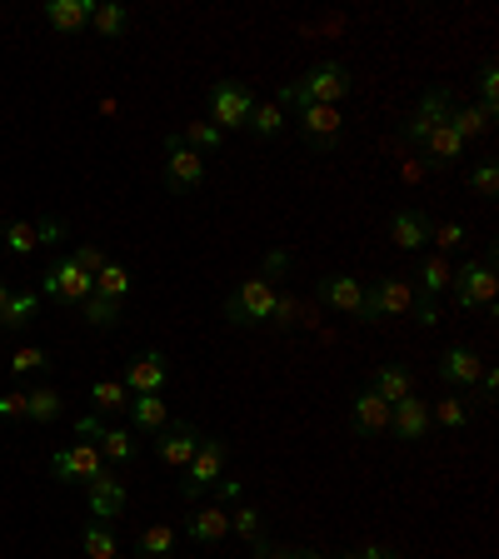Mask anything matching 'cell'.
<instances>
[{"label":"cell","mask_w":499,"mask_h":559,"mask_svg":"<svg viewBox=\"0 0 499 559\" xmlns=\"http://www.w3.org/2000/svg\"><path fill=\"white\" fill-rule=\"evenodd\" d=\"M390 240L400 251H419L429 240V220L415 210V205H404V210H394V220H390Z\"/></svg>","instance_id":"21"},{"label":"cell","mask_w":499,"mask_h":559,"mask_svg":"<svg viewBox=\"0 0 499 559\" xmlns=\"http://www.w3.org/2000/svg\"><path fill=\"white\" fill-rule=\"evenodd\" d=\"M425 155H429V166H435V170L454 166V160H460V155H464V141H460V135H454V125H450V120H445V125H435V131L425 135Z\"/></svg>","instance_id":"23"},{"label":"cell","mask_w":499,"mask_h":559,"mask_svg":"<svg viewBox=\"0 0 499 559\" xmlns=\"http://www.w3.org/2000/svg\"><path fill=\"white\" fill-rule=\"evenodd\" d=\"M350 425H355L360 435H385V429H390V405H385L375 390H360L355 400H350Z\"/></svg>","instance_id":"19"},{"label":"cell","mask_w":499,"mask_h":559,"mask_svg":"<svg viewBox=\"0 0 499 559\" xmlns=\"http://www.w3.org/2000/svg\"><path fill=\"white\" fill-rule=\"evenodd\" d=\"M90 25H96V36L100 40H120L125 31H131V11L125 5H115V0H106V5H90Z\"/></svg>","instance_id":"27"},{"label":"cell","mask_w":499,"mask_h":559,"mask_svg":"<svg viewBox=\"0 0 499 559\" xmlns=\"http://www.w3.org/2000/svg\"><path fill=\"white\" fill-rule=\"evenodd\" d=\"M226 464H230V445H226V440H210V435H205L200 450H195V460L185 464V479H180V500H200L205 489H215L220 479H226Z\"/></svg>","instance_id":"3"},{"label":"cell","mask_w":499,"mask_h":559,"mask_svg":"<svg viewBox=\"0 0 499 559\" xmlns=\"http://www.w3.org/2000/svg\"><path fill=\"white\" fill-rule=\"evenodd\" d=\"M440 380L450 385V390H470V385H479V375H485V360L475 355V350H464V345H450L440 355Z\"/></svg>","instance_id":"16"},{"label":"cell","mask_w":499,"mask_h":559,"mask_svg":"<svg viewBox=\"0 0 499 559\" xmlns=\"http://www.w3.org/2000/svg\"><path fill=\"white\" fill-rule=\"evenodd\" d=\"M205 185V160L195 150L180 145V135H166V191L170 195H191Z\"/></svg>","instance_id":"10"},{"label":"cell","mask_w":499,"mask_h":559,"mask_svg":"<svg viewBox=\"0 0 499 559\" xmlns=\"http://www.w3.org/2000/svg\"><path fill=\"white\" fill-rule=\"evenodd\" d=\"M450 260H445V255H425V260H419V285H425V300H435L440 295V290H450Z\"/></svg>","instance_id":"35"},{"label":"cell","mask_w":499,"mask_h":559,"mask_svg":"<svg viewBox=\"0 0 499 559\" xmlns=\"http://www.w3.org/2000/svg\"><path fill=\"white\" fill-rule=\"evenodd\" d=\"M31 369H50V350L40 345H25L11 355V375H31Z\"/></svg>","instance_id":"41"},{"label":"cell","mask_w":499,"mask_h":559,"mask_svg":"<svg viewBox=\"0 0 499 559\" xmlns=\"http://www.w3.org/2000/svg\"><path fill=\"white\" fill-rule=\"evenodd\" d=\"M295 120H300V141H305V150H315V155L340 150V135H345V116H340V106H305V110H295Z\"/></svg>","instance_id":"5"},{"label":"cell","mask_w":499,"mask_h":559,"mask_svg":"<svg viewBox=\"0 0 499 559\" xmlns=\"http://www.w3.org/2000/svg\"><path fill=\"white\" fill-rule=\"evenodd\" d=\"M435 425L450 429V435H460V429H470V400L464 394H445V400H435Z\"/></svg>","instance_id":"31"},{"label":"cell","mask_w":499,"mask_h":559,"mask_svg":"<svg viewBox=\"0 0 499 559\" xmlns=\"http://www.w3.org/2000/svg\"><path fill=\"white\" fill-rule=\"evenodd\" d=\"M110 464L100 460V450L90 440H75V445H65V450L50 454V475L65 479V485H90V479H100Z\"/></svg>","instance_id":"8"},{"label":"cell","mask_w":499,"mask_h":559,"mask_svg":"<svg viewBox=\"0 0 499 559\" xmlns=\"http://www.w3.org/2000/svg\"><path fill=\"white\" fill-rule=\"evenodd\" d=\"M81 549H85V559H115L120 555V545H115V535H110L106 524H85L81 530Z\"/></svg>","instance_id":"34"},{"label":"cell","mask_w":499,"mask_h":559,"mask_svg":"<svg viewBox=\"0 0 499 559\" xmlns=\"http://www.w3.org/2000/svg\"><path fill=\"white\" fill-rule=\"evenodd\" d=\"M470 191L485 195V200H495V195H499V166H495V160L475 166V175H470Z\"/></svg>","instance_id":"42"},{"label":"cell","mask_w":499,"mask_h":559,"mask_svg":"<svg viewBox=\"0 0 499 559\" xmlns=\"http://www.w3.org/2000/svg\"><path fill=\"white\" fill-rule=\"evenodd\" d=\"M390 425H394V435H400L404 445H419L429 435V405L425 400H415V394H410V400H394Z\"/></svg>","instance_id":"18"},{"label":"cell","mask_w":499,"mask_h":559,"mask_svg":"<svg viewBox=\"0 0 499 559\" xmlns=\"http://www.w3.org/2000/svg\"><path fill=\"white\" fill-rule=\"evenodd\" d=\"M36 315H40V290H11V300L0 309V325L5 330H25Z\"/></svg>","instance_id":"26"},{"label":"cell","mask_w":499,"mask_h":559,"mask_svg":"<svg viewBox=\"0 0 499 559\" xmlns=\"http://www.w3.org/2000/svg\"><path fill=\"white\" fill-rule=\"evenodd\" d=\"M75 429H81V435H90V445L100 450V460H106V464H131L135 460V435H131V429L100 425L96 415H85Z\"/></svg>","instance_id":"12"},{"label":"cell","mask_w":499,"mask_h":559,"mask_svg":"<svg viewBox=\"0 0 499 559\" xmlns=\"http://www.w3.org/2000/svg\"><path fill=\"white\" fill-rule=\"evenodd\" d=\"M125 390L131 394H160L170 385V365H166V355L160 350H150V355H135L131 365H125Z\"/></svg>","instance_id":"15"},{"label":"cell","mask_w":499,"mask_h":559,"mask_svg":"<svg viewBox=\"0 0 499 559\" xmlns=\"http://www.w3.org/2000/svg\"><path fill=\"white\" fill-rule=\"evenodd\" d=\"M429 240H435L440 251H460V245H464V226H460V220H445V226H429Z\"/></svg>","instance_id":"44"},{"label":"cell","mask_w":499,"mask_h":559,"mask_svg":"<svg viewBox=\"0 0 499 559\" xmlns=\"http://www.w3.org/2000/svg\"><path fill=\"white\" fill-rule=\"evenodd\" d=\"M230 530L245 539H260V510H249V505H240L235 514H230Z\"/></svg>","instance_id":"45"},{"label":"cell","mask_w":499,"mask_h":559,"mask_svg":"<svg viewBox=\"0 0 499 559\" xmlns=\"http://www.w3.org/2000/svg\"><path fill=\"white\" fill-rule=\"evenodd\" d=\"M355 90V75H350V65H340V60H325V65H315V71H305L300 81L280 85V110L295 106H340V100Z\"/></svg>","instance_id":"1"},{"label":"cell","mask_w":499,"mask_h":559,"mask_svg":"<svg viewBox=\"0 0 499 559\" xmlns=\"http://www.w3.org/2000/svg\"><path fill=\"white\" fill-rule=\"evenodd\" d=\"M345 559H400L394 549H385V545H365V549H350Z\"/></svg>","instance_id":"51"},{"label":"cell","mask_w":499,"mask_h":559,"mask_svg":"<svg viewBox=\"0 0 499 559\" xmlns=\"http://www.w3.org/2000/svg\"><path fill=\"white\" fill-rule=\"evenodd\" d=\"M249 131L260 135V141L280 135V131H285V110H280V106H255V110H249Z\"/></svg>","instance_id":"39"},{"label":"cell","mask_w":499,"mask_h":559,"mask_svg":"<svg viewBox=\"0 0 499 559\" xmlns=\"http://www.w3.org/2000/svg\"><path fill=\"white\" fill-rule=\"evenodd\" d=\"M369 390L380 394L385 405H394V400H410V394H415V375H410L404 365H380V369H375V385H369Z\"/></svg>","instance_id":"24"},{"label":"cell","mask_w":499,"mask_h":559,"mask_svg":"<svg viewBox=\"0 0 499 559\" xmlns=\"http://www.w3.org/2000/svg\"><path fill=\"white\" fill-rule=\"evenodd\" d=\"M40 251H50V245H60V240H65V226H60V220H40Z\"/></svg>","instance_id":"49"},{"label":"cell","mask_w":499,"mask_h":559,"mask_svg":"<svg viewBox=\"0 0 499 559\" xmlns=\"http://www.w3.org/2000/svg\"><path fill=\"white\" fill-rule=\"evenodd\" d=\"M96 295V275H85L75 260H56L46 275H40V300H56L65 309H81L85 300Z\"/></svg>","instance_id":"4"},{"label":"cell","mask_w":499,"mask_h":559,"mask_svg":"<svg viewBox=\"0 0 499 559\" xmlns=\"http://www.w3.org/2000/svg\"><path fill=\"white\" fill-rule=\"evenodd\" d=\"M450 290H454V305L464 309V315H475V309H495V245L485 251V260H464L460 270L450 275Z\"/></svg>","instance_id":"2"},{"label":"cell","mask_w":499,"mask_h":559,"mask_svg":"<svg viewBox=\"0 0 499 559\" xmlns=\"http://www.w3.org/2000/svg\"><path fill=\"white\" fill-rule=\"evenodd\" d=\"M5 300H11V280L0 275V309H5Z\"/></svg>","instance_id":"53"},{"label":"cell","mask_w":499,"mask_h":559,"mask_svg":"<svg viewBox=\"0 0 499 559\" xmlns=\"http://www.w3.org/2000/svg\"><path fill=\"white\" fill-rule=\"evenodd\" d=\"M285 255H280V251H275V255H265V270H270V275H280V270H285Z\"/></svg>","instance_id":"52"},{"label":"cell","mask_w":499,"mask_h":559,"mask_svg":"<svg viewBox=\"0 0 499 559\" xmlns=\"http://www.w3.org/2000/svg\"><path fill=\"white\" fill-rule=\"evenodd\" d=\"M200 429L195 425H166L160 435H155V454H160V464H170V470H185V464L195 460V450H200Z\"/></svg>","instance_id":"13"},{"label":"cell","mask_w":499,"mask_h":559,"mask_svg":"<svg viewBox=\"0 0 499 559\" xmlns=\"http://www.w3.org/2000/svg\"><path fill=\"white\" fill-rule=\"evenodd\" d=\"M270 309H275L270 280H240V290L226 300V320L249 330V325H270Z\"/></svg>","instance_id":"6"},{"label":"cell","mask_w":499,"mask_h":559,"mask_svg":"<svg viewBox=\"0 0 499 559\" xmlns=\"http://www.w3.org/2000/svg\"><path fill=\"white\" fill-rule=\"evenodd\" d=\"M60 410H65L60 390H31V394H25V420H36V425H50V420H60Z\"/></svg>","instance_id":"33"},{"label":"cell","mask_w":499,"mask_h":559,"mask_svg":"<svg viewBox=\"0 0 499 559\" xmlns=\"http://www.w3.org/2000/svg\"><path fill=\"white\" fill-rule=\"evenodd\" d=\"M85 505H90V514H96V520H120V510H125V479H115L106 470L100 479H90V485H85Z\"/></svg>","instance_id":"17"},{"label":"cell","mask_w":499,"mask_h":559,"mask_svg":"<svg viewBox=\"0 0 499 559\" xmlns=\"http://www.w3.org/2000/svg\"><path fill=\"white\" fill-rule=\"evenodd\" d=\"M475 85H479V110L495 120L499 116V71H495V65H485V71L475 75Z\"/></svg>","instance_id":"40"},{"label":"cell","mask_w":499,"mask_h":559,"mask_svg":"<svg viewBox=\"0 0 499 559\" xmlns=\"http://www.w3.org/2000/svg\"><path fill=\"white\" fill-rule=\"evenodd\" d=\"M410 309H415V285H410V280H400V275H390V280H380L375 290H365L360 320L380 325V320H390V315H410Z\"/></svg>","instance_id":"9"},{"label":"cell","mask_w":499,"mask_h":559,"mask_svg":"<svg viewBox=\"0 0 499 559\" xmlns=\"http://www.w3.org/2000/svg\"><path fill=\"white\" fill-rule=\"evenodd\" d=\"M115 559H120V555H115Z\"/></svg>","instance_id":"55"},{"label":"cell","mask_w":499,"mask_h":559,"mask_svg":"<svg viewBox=\"0 0 499 559\" xmlns=\"http://www.w3.org/2000/svg\"><path fill=\"white\" fill-rule=\"evenodd\" d=\"M90 405L100 410V415H115V410H131V390L120 380H96L90 385Z\"/></svg>","instance_id":"32"},{"label":"cell","mask_w":499,"mask_h":559,"mask_svg":"<svg viewBox=\"0 0 499 559\" xmlns=\"http://www.w3.org/2000/svg\"><path fill=\"white\" fill-rule=\"evenodd\" d=\"M131 285H135V280H131V270H125V265H115V260H106V265H100V270H96V295L115 300V305H120V300H125V295H131Z\"/></svg>","instance_id":"30"},{"label":"cell","mask_w":499,"mask_h":559,"mask_svg":"<svg viewBox=\"0 0 499 559\" xmlns=\"http://www.w3.org/2000/svg\"><path fill=\"white\" fill-rule=\"evenodd\" d=\"M0 420H25V394L21 390L0 394Z\"/></svg>","instance_id":"48"},{"label":"cell","mask_w":499,"mask_h":559,"mask_svg":"<svg viewBox=\"0 0 499 559\" xmlns=\"http://www.w3.org/2000/svg\"><path fill=\"white\" fill-rule=\"evenodd\" d=\"M0 245H5L15 260H31V255L40 251V230L31 226V220H5V226H0Z\"/></svg>","instance_id":"25"},{"label":"cell","mask_w":499,"mask_h":559,"mask_svg":"<svg viewBox=\"0 0 499 559\" xmlns=\"http://www.w3.org/2000/svg\"><path fill=\"white\" fill-rule=\"evenodd\" d=\"M300 300L295 295H275V309H270V325H280V330H290V325H300Z\"/></svg>","instance_id":"43"},{"label":"cell","mask_w":499,"mask_h":559,"mask_svg":"<svg viewBox=\"0 0 499 559\" xmlns=\"http://www.w3.org/2000/svg\"><path fill=\"white\" fill-rule=\"evenodd\" d=\"M131 425L141 429V435H160V429L170 425V410L160 394H131Z\"/></svg>","instance_id":"22"},{"label":"cell","mask_w":499,"mask_h":559,"mask_svg":"<svg viewBox=\"0 0 499 559\" xmlns=\"http://www.w3.org/2000/svg\"><path fill=\"white\" fill-rule=\"evenodd\" d=\"M315 300L334 315H355L360 320V305H365V285H360L355 275H325L320 285H315Z\"/></svg>","instance_id":"14"},{"label":"cell","mask_w":499,"mask_h":559,"mask_svg":"<svg viewBox=\"0 0 499 559\" xmlns=\"http://www.w3.org/2000/svg\"><path fill=\"white\" fill-rule=\"evenodd\" d=\"M81 320L90 325V330H115V325H120V305H115V300H106V295H90L81 305Z\"/></svg>","instance_id":"36"},{"label":"cell","mask_w":499,"mask_h":559,"mask_svg":"<svg viewBox=\"0 0 499 559\" xmlns=\"http://www.w3.org/2000/svg\"><path fill=\"white\" fill-rule=\"evenodd\" d=\"M170 549H175V530H170V524H150V530L141 535L145 559H170Z\"/></svg>","instance_id":"38"},{"label":"cell","mask_w":499,"mask_h":559,"mask_svg":"<svg viewBox=\"0 0 499 559\" xmlns=\"http://www.w3.org/2000/svg\"><path fill=\"white\" fill-rule=\"evenodd\" d=\"M240 489H245V485H240V479H230V475L215 485V500H220V510H226L230 500H240Z\"/></svg>","instance_id":"50"},{"label":"cell","mask_w":499,"mask_h":559,"mask_svg":"<svg viewBox=\"0 0 499 559\" xmlns=\"http://www.w3.org/2000/svg\"><path fill=\"white\" fill-rule=\"evenodd\" d=\"M249 110H255V96H249V85L240 81H220L210 90V125L220 135L226 131H245L249 125Z\"/></svg>","instance_id":"7"},{"label":"cell","mask_w":499,"mask_h":559,"mask_svg":"<svg viewBox=\"0 0 499 559\" xmlns=\"http://www.w3.org/2000/svg\"><path fill=\"white\" fill-rule=\"evenodd\" d=\"M90 5H96V0H50L46 5L50 31H60V36H81L85 25H90Z\"/></svg>","instance_id":"20"},{"label":"cell","mask_w":499,"mask_h":559,"mask_svg":"<svg viewBox=\"0 0 499 559\" xmlns=\"http://www.w3.org/2000/svg\"><path fill=\"white\" fill-rule=\"evenodd\" d=\"M285 559H325V555H300V549H290V555Z\"/></svg>","instance_id":"54"},{"label":"cell","mask_w":499,"mask_h":559,"mask_svg":"<svg viewBox=\"0 0 499 559\" xmlns=\"http://www.w3.org/2000/svg\"><path fill=\"white\" fill-rule=\"evenodd\" d=\"M410 315H415V325H425V330H435V325H440V305H435V300H415V309H410Z\"/></svg>","instance_id":"47"},{"label":"cell","mask_w":499,"mask_h":559,"mask_svg":"<svg viewBox=\"0 0 499 559\" xmlns=\"http://www.w3.org/2000/svg\"><path fill=\"white\" fill-rule=\"evenodd\" d=\"M71 260H75V265H81V270H85V275H96V270H100V265H106V255H100V251H96V245H90V240H81V245H75V255H71Z\"/></svg>","instance_id":"46"},{"label":"cell","mask_w":499,"mask_h":559,"mask_svg":"<svg viewBox=\"0 0 499 559\" xmlns=\"http://www.w3.org/2000/svg\"><path fill=\"white\" fill-rule=\"evenodd\" d=\"M450 125H454V135H460L464 145L475 141V135H485L489 131V116L479 106H460V110H450Z\"/></svg>","instance_id":"37"},{"label":"cell","mask_w":499,"mask_h":559,"mask_svg":"<svg viewBox=\"0 0 499 559\" xmlns=\"http://www.w3.org/2000/svg\"><path fill=\"white\" fill-rule=\"evenodd\" d=\"M226 535H230V514L220 510V505H210V510L191 514V539H195V545H220Z\"/></svg>","instance_id":"28"},{"label":"cell","mask_w":499,"mask_h":559,"mask_svg":"<svg viewBox=\"0 0 499 559\" xmlns=\"http://www.w3.org/2000/svg\"><path fill=\"white\" fill-rule=\"evenodd\" d=\"M175 135H180V145L195 150V155H215L220 145H226V135L215 131L210 120H185V131H175Z\"/></svg>","instance_id":"29"},{"label":"cell","mask_w":499,"mask_h":559,"mask_svg":"<svg viewBox=\"0 0 499 559\" xmlns=\"http://www.w3.org/2000/svg\"><path fill=\"white\" fill-rule=\"evenodd\" d=\"M450 90H445V85H435V90H425V96L415 100V110H410V116H404V125H400V135L404 141H415V145H425V135L435 131V125H445V120H450Z\"/></svg>","instance_id":"11"}]
</instances>
